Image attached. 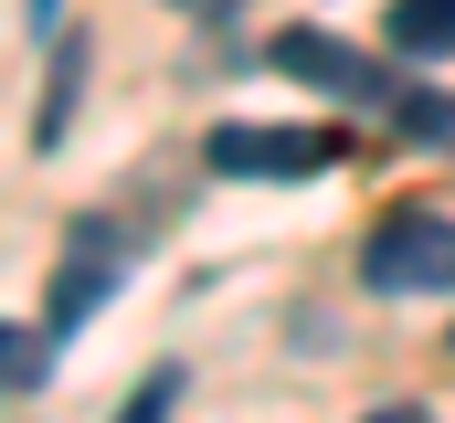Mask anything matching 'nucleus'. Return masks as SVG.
I'll list each match as a JSON object with an SVG mask.
<instances>
[{
	"mask_svg": "<svg viewBox=\"0 0 455 423\" xmlns=\"http://www.w3.org/2000/svg\"><path fill=\"white\" fill-rule=\"evenodd\" d=\"M371 423H435V413H413V403H381V413H371Z\"/></svg>",
	"mask_w": 455,
	"mask_h": 423,
	"instance_id": "obj_10",
	"label": "nucleus"
},
{
	"mask_svg": "<svg viewBox=\"0 0 455 423\" xmlns=\"http://www.w3.org/2000/svg\"><path fill=\"white\" fill-rule=\"evenodd\" d=\"M116 265H127V233H116V222H85V233L64 243V275H53V307H43V328H53V339H75L85 317L107 307Z\"/></svg>",
	"mask_w": 455,
	"mask_h": 423,
	"instance_id": "obj_3",
	"label": "nucleus"
},
{
	"mask_svg": "<svg viewBox=\"0 0 455 423\" xmlns=\"http://www.w3.org/2000/svg\"><path fill=\"white\" fill-rule=\"evenodd\" d=\"M170 11H180V21H233L243 0H170Z\"/></svg>",
	"mask_w": 455,
	"mask_h": 423,
	"instance_id": "obj_9",
	"label": "nucleus"
},
{
	"mask_svg": "<svg viewBox=\"0 0 455 423\" xmlns=\"http://www.w3.org/2000/svg\"><path fill=\"white\" fill-rule=\"evenodd\" d=\"M212 170L223 180H307V170H329V138H297V127H212Z\"/></svg>",
	"mask_w": 455,
	"mask_h": 423,
	"instance_id": "obj_4",
	"label": "nucleus"
},
{
	"mask_svg": "<svg viewBox=\"0 0 455 423\" xmlns=\"http://www.w3.org/2000/svg\"><path fill=\"white\" fill-rule=\"evenodd\" d=\"M381 43H392L403 64L455 53V0H392V11H381Z\"/></svg>",
	"mask_w": 455,
	"mask_h": 423,
	"instance_id": "obj_5",
	"label": "nucleus"
},
{
	"mask_svg": "<svg viewBox=\"0 0 455 423\" xmlns=\"http://www.w3.org/2000/svg\"><path fill=\"white\" fill-rule=\"evenodd\" d=\"M265 64L297 75V85H318V96H339V106H413V96H403V75H392L381 53H360V43H339V32H318V21L265 32Z\"/></svg>",
	"mask_w": 455,
	"mask_h": 423,
	"instance_id": "obj_2",
	"label": "nucleus"
},
{
	"mask_svg": "<svg viewBox=\"0 0 455 423\" xmlns=\"http://www.w3.org/2000/svg\"><path fill=\"white\" fill-rule=\"evenodd\" d=\"M53 381V328H0V403Z\"/></svg>",
	"mask_w": 455,
	"mask_h": 423,
	"instance_id": "obj_6",
	"label": "nucleus"
},
{
	"mask_svg": "<svg viewBox=\"0 0 455 423\" xmlns=\"http://www.w3.org/2000/svg\"><path fill=\"white\" fill-rule=\"evenodd\" d=\"M75 75H85V43L64 32V43H53V96H43V127H32L43 148H64V116H75Z\"/></svg>",
	"mask_w": 455,
	"mask_h": 423,
	"instance_id": "obj_7",
	"label": "nucleus"
},
{
	"mask_svg": "<svg viewBox=\"0 0 455 423\" xmlns=\"http://www.w3.org/2000/svg\"><path fill=\"white\" fill-rule=\"evenodd\" d=\"M360 286L371 297H455V222L424 202L381 212L371 243H360Z\"/></svg>",
	"mask_w": 455,
	"mask_h": 423,
	"instance_id": "obj_1",
	"label": "nucleus"
},
{
	"mask_svg": "<svg viewBox=\"0 0 455 423\" xmlns=\"http://www.w3.org/2000/svg\"><path fill=\"white\" fill-rule=\"evenodd\" d=\"M170 403H180V371H159V381L138 392V413H127V423H159V413H170Z\"/></svg>",
	"mask_w": 455,
	"mask_h": 423,
	"instance_id": "obj_8",
	"label": "nucleus"
}]
</instances>
